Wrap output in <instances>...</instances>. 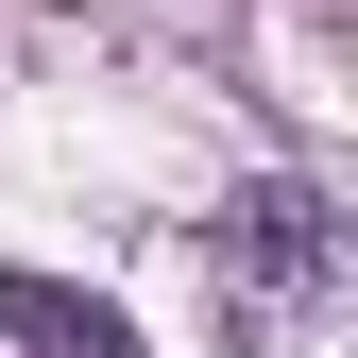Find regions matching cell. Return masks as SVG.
Here are the masks:
<instances>
[{
	"label": "cell",
	"instance_id": "cell-2",
	"mask_svg": "<svg viewBox=\"0 0 358 358\" xmlns=\"http://www.w3.org/2000/svg\"><path fill=\"white\" fill-rule=\"evenodd\" d=\"M0 341H34V358H154V341H137V307L69 290V273H0Z\"/></svg>",
	"mask_w": 358,
	"mask_h": 358
},
{
	"label": "cell",
	"instance_id": "cell-1",
	"mask_svg": "<svg viewBox=\"0 0 358 358\" xmlns=\"http://www.w3.org/2000/svg\"><path fill=\"white\" fill-rule=\"evenodd\" d=\"M205 290H222V324H256V341L324 324V307H341V222H324V188H290V171L222 188V222H205Z\"/></svg>",
	"mask_w": 358,
	"mask_h": 358
}]
</instances>
